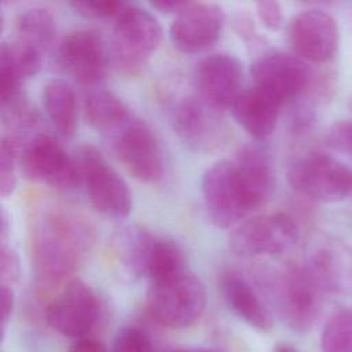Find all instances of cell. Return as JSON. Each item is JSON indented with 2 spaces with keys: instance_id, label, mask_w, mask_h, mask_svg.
I'll list each match as a JSON object with an SVG mask.
<instances>
[{
  "instance_id": "1",
  "label": "cell",
  "mask_w": 352,
  "mask_h": 352,
  "mask_svg": "<svg viewBox=\"0 0 352 352\" xmlns=\"http://www.w3.org/2000/svg\"><path fill=\"white\" fill-rule=\"evenodd\" d=\"M92 242V228L80 214L65 208L45 210L34 224L30 242L40 285L54 287L70 280Z\"/></svg>"
},
{
  "instance_id": "2",
  "label": "cell",
  "mask_w": 352,
  "mask_h": 352,
  "mask_svg": "<svg viewBox=\"0 0 352 352\" xmlns=\"http://www.w3.org/2000/svg\"><path fill=\"white\" fill-rule=\"evenodd\" d=\"M206 289L191 271L150 283L147 307L162 326L184 329L192 326L206 308Z\"/></svg>"
},
{
  "instance_id": "3",
  "label": "cell",
  "mask_w": 352,
  "mask_h": 352,
  "mask_svg": "<svg viewBox=\"0 0 352 352\" xmlns=\"http://www.w3.org/2000/svg\"><path fill=\"white\" fill-rule=\"evenodd\" d=\"M80 184L84 186L91 205L102 214L124 219L132 210V197L125 180L109 164L99 148L81 146L76 155Z\"/></svg>"
},
{
  "instance_id": "4",
  "label": "cell",
  "mask_w": 352,
  "mask_h": 352,
  "mask_svg": "<svg viewBox=\"0 0 352 352\" xmlns=\"http://www.w3.org/2000/svg\"><path fill=\"white\" fill-rule=\"evenodd\" d=\"M201 194L206 216L217 228L236 227L254 209L231 160H219L205 169Z\"/></svg>"
},
{
  "instance_id": "5",
  "label": "cell",
  "mask_w": 352,
  "mask_h": 352,
  "mask_svg": "<svg viewBox=\"0 0 352 352\" xmlns=\"http://www.w3.org/2000/svg\"><path fill=\"white\" fill-rule=\"evenodd\" d=\"M272 290L278 311L289 327L304 333L315 324L326 292L307 264L283 268L275 276Z\"/></svg>"
},
{
  "instance_id": "6",
  "label": "cell",
  "mask_w": 352,
  "mask_h": 352,
  "mask_svg": "<svg viewBox=\"0 0 352 352\" xmlns=\"http://www.w3.org/2000/svg\"><path fill=\"white\" fill-rule=\"evenodd\" d=\"M107 138L116 158L136 180L155 184L164 177V153L157 135L144 120L132 116Z\"/></svg>"
},
{
  "instance_id": "7",
  "label": "cell",
  "mask_w": 352,
  "mask_h": 352,
  "mask_svg": "<svg viewBox=\"0 0 352 352\" xmlns=\"http://www.w3.org/2000/svg\"><path fill=\"white\" fill-rule=\"evenodd\" d=\"M114 56L120 69L129 74L140 72L158 48L162 28L148 10L126 4L114 19Z\"/></svg>"
},
{
  "instance_id": "8",
  "label": "cell",
  "mask_w": 352,
  "mask_h": 352,
  "mask_svg": "<svg viewBox=\"0 0 352 352\" xmlns=\"http://www.w3.org/2000/svg\"><path fill=\"white\" fill-rule=\"evenodd\" d=\"M287 180L300 195L323 204L340 202L352 190V172L338 160L322 153L297 158L287 170Z\"/></svg>"
},
{
  "instance_id": "9",
  "label": "cell",
  "mask_w": 352,
  "mask_h": 352,
  "mask_svg": "<svg viewBox=\"0 0 352 352\" xmlns=\"http://www.w3.org/2000/svg\"><path fill=\"white\" fill-rule=\"evenodd\" d=\"M315 73L296 54L268 51L250 66L253 85L274 96L282 106L309 94Z\"/></svg>"
},
{
  "instance_id": "10",
  "label": "cell",
  "mask_w": 352,
  "mask_h": 352,
  "mask_svg": "<svg viewBox=\"0 0 352 352\" xmlns=\"http://www.w3.org/2000/svg\"><path fill=\"white\" fill-rule=\"evenodd\" d=\"M19 164L29 179L54 188L72 190L80 186L74 155H69L63 146L48 133H34L21 146Z\"/></svg>"
},
{
  "instance_id": "11",
  "label": "cell",
  "mask_w": 352,
  "mask_h": 352,
  "mask_svg": "<svg viewBox=\"0 0 352 352\" xmlns=\"http://www.w3.org/2000/svg\"><path fill=\"white\" fill-rule=\"evenodd\" d=\"M297 238V224L289 214H258L234 228L230 235V248L241 257L278 256L287 252Z\"/></svg>"
},
{
  "instance_id": "12",
  "label": "cell",
  "mask_w": 352,
  "mask_h": 352,
  "mask_svg": "<svg viewBox=\"0 0 352 352\" xmlns=\"http://www.w3.org/2000/svg\"><path fill=\"white\" fill-rule=\"evenodd\" d=\"M100 316L95 290L78 278L67 280L47 307V320L58 333L74 340L88 337Z\"/></svg>"
},
{
  "instance_id": "13",
  "label": "cell",
  "mask_w": 352,
  "mask_h": 352,
  "mask_svg": "<svg viewBox=\"0 0 352 352\" xmlns=\"http://www.w3.org/2000/svg\"><path fill=\"white\" fill-rule=\"evenodd\" d=\"M289 41L294 54L305 62L324 63L338 50L340 30L331 14L320 8L302 10L289 25Z\"/></svg>"
},
{
  "instance_id": "14",
  "label": "cell",
  "mask_w": 352,
  "mask_h": 352,
  "mask_svg": "<svg viewBox=\"0 0 352 352\" xmlns=\"http://www.w3.org/2000/svg\"><path fill=\"white\" fill-rule=\"evenodd\" d=\"M242 62L231 54L216 52L202 58L194 70L197 95L212 107L231 109L243 88Z\"/></svg>"
},
{
  "instance_id": "15",
  "label": "cell",
  "mask_w": 352,
  "mask_h": 352,
  "mask_svg": "<svg viewBox=\"0 0 352 352\" xmlns=\"http://www.w3.org/2000/svg\"><path fill=\"white\" fill-rule=\"evenodd\" d=\"M58 60L77 82L94 85L107 74L109 50L98 32L76 29L69 32L59 43Z\"/></svg>"
},
{
  "instance_id": "16",
  "label": "cell",
  "mask_w": 352,
  "mask_h": 352,
  "mask_svg": "<svg viewBox=\"0 0 352 352\" xmlns=\"http://www.w3.org/2000/svg\"><path fill=\"white\" fill-rule=\"evenodd\" d=\"M224 22L226 14L219 4L188 1L175 15L169 28V37L182 52H201L217 41Z\"/></svg>"
},
{
  "instance_id": "17",
  "label": "cell",
  "mask_w": 352,
  "mask_h": 352,
  "mask_svg": "<svg viewBox=\"0 0 352 352\" xmlns=\"http://www.w3.org/2000/svg\"><path fill=\"white\" fill-rule=\"evenodd\" d=\"M217 109L198 95L182 99L172 111V122L177 135L197 150H210L221 142L223 120Z\"/></svg>"
},
{
  "instance_id": "18",
  "label": "cell",
  "mask_w": 352,
  "mask_h": 352,
  "mask_svg": "<svg viewBox=\"0 0 352 352\" xmlns=\"http://www.w3.org/2000/svg\"><path fill=\"white\" fill-rule=\"evenodd\" d=\"M282 107L274 96L253 85L241 92L231 106V113L252 138L264 140L274 132Z\"/></svg>"
},
{
  "instance_id": "19",
  "label": "cell",
  "mask_w": 352,
  "mask_h": 352,
  "mask_svg": "<svg viewBox=\"0 0 352 352\" xmlns=\"http://www.w3.org/2000/svg\"><path fill=\"white\" fill-rule=\"evenodd\" d=\"M232 161L253 208L265 204L272 197L276 186L271 155L258 144H246L236 151Z\"/></svg>"
},
{
  "instance_id": "20",
  "label": "cell",
  "mask_w": 352,
  "mask_h": 352,
  "mask_svg": "<svg viewBox=\"0 0 352 352\" xmlns=\"http://www.w3.org/2000/svg\"><path fill=\"white\" fill-rule=\"evenodd\" d=\"M221 293L228 308L245 323L258 331H270L274 319L270 308L253 286L241 275L227 274L221 278Z\"/></svg>"
},
{
  "instance_id": "21",
  "label": "cell",
  "mask_w": 352,
  "mask_h": 352,
  "mask_svg": "<svg viewBox=\"0 0 352 352\" xmlns=\"http://www.w3.org/2000/svg\"><path fill=\"white\" fill-rule=\"evenodd\" d=\"M41 103L54 129L69 138L76 131L77 104L72 85L62 78H52L43 85Z\"/></svg>"
},
{
  "instance_id": "22",
  "label": "cell",
  "mask_w": 352,
  "mask_h": 352,
  "mask_svg": "<svg viewBox=\"0 0 352 352\" xmlns=\"http://www.w3.org/2000/svg\"><path fill=\"white\" fill-rule=\"evenodd\" d=\"M84 111L87 121L106 135L118 129L133 116L122 99L106 89L91 92L85 99Z\"/></svg>"
},
{
  "instance_id": "23",
  "label": "cell",
  "mask_w": 352,
  "mask_h": 352,
  "mask_svg": "<svg viewBox=\"0 0 352 352\" xmlns=\"http://www.w3.org/2000/svg\"><path fill=\"white\" fill-rule=\"evenodd\" d=\"M15 38L45 51L55 38L56 19L47 7L34 6L22 10L15 19Z\"/></svg>"
},
{
  "instance_id": "24",
  "label": "cell",
  "mask_w": 352,
  "mask_h": 352,
  "mask_svg": "<svg viewBox=\"0 0 352 352\" xmlns=\"http://www.w3.org/2000/svg\"><path fill=\"white\" fill-rule=\"evenodd\" d=\"M187 261L180 246L168 238L155 236L146 265V276L155 283L187 271Z\"/></svg>"
},
{
  "instance_id": "25",
  "label": "cell",
  "mask_w": 352,
  "mask_h": 352,
  "mask_svg": "<svg viewBox=\"0 0 352 352\" xmlns=\"http://www.w3.org/2000/svg\"><path fill=\"white\" fill-rule=\"evenodd\" d=\"M155 235L142 227H128L117 238V252L124 265L135 275H144Z\"/></svg>"
},
{
  "instance_id": "26",
  "label": "cell",
  "mask_w": 352,
  "mask_h": 352,
  "mask_svg": "<svg viewBox=\"0 0 352 352\" xmlns=\"http://www.w3.org/2000/svg\"><path fill=\"white\" fill-rule=\"evenodd\" d=\"M322 352H352V307L337 311L320 336Z\"/></svg>"
},
{
  "instance_id": "27",
  "label": "cell",
  "mask_w": 352,
  "mask_h": 352,
  "mask_svg": "<svg viewBox=\"0 0 352 352\" xmlns=\"http://www.w3.org/2000/svg\"><path fill=\"white\" fill-rule=\"evenodd\" d=\"M21 144L11 136H3L0 143V192L8 197L16 187V168L19 164Z\"/></svg>"
},
{
  "instance_id": "28",
  "label": "cell",
  "mask_w": 352,
  "mask_h": 352,
  "mask_svg": "<svg viewBox=\"0 0 352 352\" xmlns=\"http://www.w3.org/2000/svg\"><path fill=\"white\" fill-rule=\"evenodd\" d=\"M110 352H154L150 337L136 326L122 327L114 340Z\"/></svg>"
},
{
  "instance_id": "29",
  "label": "cell",
  "mask_w": 352,
  "mask_h": 352,
  "mask_svg": "<svg viewBox=\"0 0 352 352\" xmlns=\"http://www.w3.org/2000/svg\"><path fill=\"white\" fill-rule=\"evenodd\" d=\"M128 3L116 0H88V1H73L70 6L73 10L87 18L94 19H116Z\"/></svg>"
},
{
  "instance_id": "30",
  "label": "cell",
  "mask_w": 352,
  "mask_h": 352,
  "mask_svg": "<svg viewBox=\"0 0 352 352\" xmlns=\"http://www.w3.org/2000/svg\"><path fill=\"white\" fill-rule=\"evenodd\" d=\"M326 142L331 148L352 157V120L334 122L326 133Z\"/></svg>"
},
{
  "instance_id": "31",
  "label": "cell",
  "mask_w": 352,
  "mask_h": 352,
  "mask_svg": "<svg viewBox=\"0 0 352 352\" xmlns=\"http://www.w3.org/2000/svg\"><path fill=\"white\" fill-rule=\"evenodd\" d=\"M21 272L19 257L16 252L7 245V242H1L0 248V276L1 285L11 286L18 280Z\"/></svg>"
},
{
  "instance_id": "32",
  "label": "cell",
  "mask_w": 352,
  "mask_h": 352,
  "mask_svg": "<svg viewBox=\"0 0 352 352\" xmlns=\"http://www.w3.org/2000/svg\"><path fill=\"white\" fill-rule=\"evenodd\" d=\"M256 12L260 22L270 30H278L283 23V10L280 3L263 0L256 3Z\"/></svg>"
},
{
  "instance_id": "33",
  "label": "cell",
  "mask_w": 352,
  "mask_h": 352,
  "mask_svg": "<svg viewBox=\"0 0 352 352\" xmlns=\"http://www.w3.org/2000/svg\"><path fill=\"white\" fill-rule=\"evenodd\" d=\"M14 304H15V298H14V292H12L11 286L1 285V326H3V331L12 315Z\"/></svg>"
},
{
  "instance_id": "34",
  "label": "cell",
  "mask_w": 352,
  "mask_h": 352,
  "mask_svg": "<svg viewBox=\"0 0 352 352\" xmlns=\"http://www.w3.org/2000/svg\"><path fill=\"white\" fill-rule=\"evenodd\" d=\"M69 352H109V351L103 342L91 337H84V338L76 340L72 344Z\"/></svg>"
},
{
  "instance_id": "35",
  "label": "cell",
  "mask_w": 352,
  "mask_h": 352,
  "mask_svg": "<svg viewBox=\"0 0 352 352\" xmlns=\"http://www.w3.org/2000/svg\"><path fill=\"white\" fill-rule=\"evenodd\" d=\"M188 1H183V0H161V1H153L150 3V6L161 12H168V14H177L179 11H182Z\"/></svg>"
},
{
  "instance_id": "36",
  "label": "cell",
  "mask_w": 352,
  "mask_h": 352,
  "mask_svg": "<svg viewBox=\"0 0 352 352\" xmlns=\"http://www.w3.org/2000/svg\"><path fill=\"white\" fill-rule=\"evenodd\" d=\"M272 352H298L292 344H287V342H279L275 345L274 351Z\"/></svg>"
},
{
  "instance_id": "37",
  "label": "cell",
  "mask_w": 352,
  "mask_h": 352,
  "mask_svg": "<svg viewBox=\"0 0 352 352\" xmlns=\"http://www.w3.org/2000/svg\"><path fill=\"white\" fill-rule=\"evenodd\" d=\"M170 352H198V349H186V348H179V349H173Z\"/></svg>"
},
{
  "instance_id": "38",
  "label": "cell",
  "mask_w": 352,
  "mask_h": 352,
  "mask_svg": "<svg viewBox=\"0 0 352 352\" xmlns=\"http://www.w3.org/2000/svg\"><path fill=\"white\" fill-rule=\"evenodd\" d=\"M198 352H213V351H208V349H198Z\"/></svg>"
},
{
  "instance_id": "39",
  "label": "cell",
  "mask_w": 352,
  "mask_h": 352,
  "mask_svg": "<svg viewBox=\"0 0 352 352\" xmlns=\"http://www.w3.org/2000/svg\"><path fill=\"white\" fill-rule=\"evenodd\" d=\"M351 109H352V100H351Z\"/></svg>"
}]
</instances>
